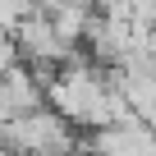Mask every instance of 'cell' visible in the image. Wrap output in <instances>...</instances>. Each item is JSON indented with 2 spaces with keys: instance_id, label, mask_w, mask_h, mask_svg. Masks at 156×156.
Segmentation results:
<instances>
[{
  "instance_id": "6da1fadb",
  "label": "cell",
  "mask_w": 156,
  "mask_h": 156,
  "mask_svg": "<svg viewBox=\"0 0 156 156\" xmlns=\"http://www.w3.org/2000/svg\"><path fill=\"white\" fill-rule=\"evenodd\" d=\"M14 41H19V51H23V64H60V60H69V41H60V32H55V23L46 19V14H32V19H23L19 28H14Z\"/></svg>"
},
{
  "instance_id": "7a4b0ae2",
  "label": "cell",
  "mask_w": 156,
  "mask_h": 156,
  "mask_svg": "<svg viewBox=\"0 0 156 156\" xmlns=\"http://www.w3.org/2000/svg\"><path fill=\"white\" fill-rule=\"evenodd\" d=\"M32 14H37V0H0V28H5V32H14Z\"/></svg>"
}]
</instances>
